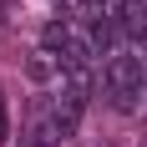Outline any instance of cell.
<instances>
[{
  "label": "cell",
  "mask_w": 147,
  "mask_h": 147,
  "mask_svg": "<svg viewBox=\"0 0 147 147\" xmlns=\"http://www.w3.org/2000/svg\"><path fill=\"white\" fill-rule=\"evenodd\" d=\"M142 147H147V142H142Z\"/></svg>",
  "instance_id": "obj_5"
},
{
  "label": "cell",
  "mask_w": 147,
  "mask_h": 147,
  "mask_svg": "<svg viewBox=\"0 0 147 147\" xmlns=\"http://www.w3.org/2000/svg\"><path fill=\"white\" fill-rule=\"evenodd\" d=\"M0 142H10V107H5V96H0Z\"/></svg>",
  "instance_id": "obj_4"
},
{
  "label": "cell",
  "mask_w": 147,
  "mask_h": 147,
  "mask_svg": "<svg viewBox=\"0 0 147 147\" xmlns=\"http://www.w3.org/2000/svg\"><path fill=\"white\" fill-rule=\"evenodd\" d=\"M142 86H147V51L122 46V51H112V56L102 61V91L122 107V112L132 107V96H142Z\"/></svg>",
  "instance_id": "obj_1"
},
{
  "label": "cell",
  "mask_w": 147,
  "mask_h": 147,
  "mask_svg": "<svg viewBox=\"0 0 147 147\" xmlns=\"http://www.w3.org/2000/svg\"><path fill=\"white\" fill-rule=\"evenodd\" d=\"M56 71H61V66H56L51 56H46V51H36V56H26V81H30V86H46V81H51Z\"/></svg>",
  "instance_id": "obj_3"
},
{
  "label": "cell",
  "mask_w": 147,
  "mask_h": 147,
  "mask_svg": "<svg viewBox=\"0 0 147 147\" xmlns=\"http://www.w3.org/2000/svg\"><path fill=\"white\" fill-rule=\"evenodd\" d=\"M86 96H91V91H81V86H61V96L51 102V117H56L61 137H71L76 127H81V117H86Z\"/></svg>",
  "instance_id": "obj_2"
}]
</instances>
